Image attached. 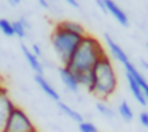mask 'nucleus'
Returning a JSON list of instances; mask_svg holds the SVG:
<instances>
[{
	"label": "nucleus",
	"instance_id": "7",
	"mask_svg": "<svg viewBox=\"0 0 148 132\" xmlns=\"http://www.w3.org/2000/svg\"><path fill=\"white\" fill-rule=\"evenodd\" d=\"M105 8H106V12L108 15H110L119 25L122 26H129V19H128V15L125 13V10L115 2V0H102Z\"/></svg>",
	"mask_w": 148,
	"mask_h": 132
},
{
	"label": "nucleus",
	"instance_id": "11",
	"mask_svg": "<svg viewBox=\"0 0 148 132\" xmlns=\"http://www.w3.org/2000/svg\"><path fill=\"white\" fill-rule=\"evenodd\" d=\"M57 107L61 110V113L62 115H65L67 118H70L73 122H76V123H80V122H83L84 120V116L80 113V112H77L76 109H73L71 106H68L67 103H64V102H57Z\"/></svg>",
	"mask_w": 148,
	"mask_h": 132
},
{
	"label": "nucleus",
	"instance_id": "10",
	"mask_svg": "<svg viewBox=\"0 0 148 132\" xmlns=\"http://www.w3.org/2000/svg\"><path fill=\"white\" fill-rule=\"evenodd\" d=\"M125 77H126V83H128L129 92H131V94L134 96V99L138 102V105H141V106H147V99H145V94H144L141 86H139V84H138V83H136L129 74L125 73Z\"/></svg>",
	"mask_w": 148,
	"mask_h": 132
},
{
	"label": "nucleus",
	"instance_id": "14",
	"mask_svg": "<svg viewBox=\"0 0 148 132\" xmlns=\"http://www.w3.org/2000/svg\"><path fill=\"white\" fill-rule=\"evenodd\" d=\"M118 115L125 120V122H131L134 119V110L131 107V105L126 100H122L118 106Z\"/></svg>",
	"mask_w": 148,
	"mask_h": 132
},
{
	"label": "nucleus",
	"instance_id": "20",
	"mask_svg": "<svg viewBox=\"0 0 148 132\" xmlns=\"http://www.w3.org/2000/svg\"><path fill=\"white\" fill-rule=\"evenodd\" d=\"M38 5H39L41 8H44V9H49V8H51L48 0H38Z\"/></svg>",
	"mask_w": 148,
	"mask_h": 132
},
{
	"label": "nucleus",
	"instance_id": "18",
	"mask_svg": "<svg viewBox=\"0 0 148 132\" xmlns=\"http://www.w3.org/2000/svg\"><path fill=\"white\" fill-rule=\"evenodd\" d=\"M138 120H139V123H141L144 128H148V110H142V112L138 115Z\"/></svg>",
	"mask_w": 148,
	"mask_h": 132
},
{
	"label": "nucleus",
	"instance_id": "8",
	"mask_svg": "<svg viewBox=\"0 0 148 132\" xmlns=\"http://www.w3.org/2000/svg\"><path fill=\"white\" fill-rule=\"evenodd\" d=\"M34 80H35V83L38 84V87L47 94V97H49L52 102H60L61 100V96H60V93H58V90H55V87L47 80V77L45 76H41V74H35L34 76Z\"/></svg>",
	"mask_w": 148,
	"mask_h": 132
},
{
	"label": "nucleus",
	"instance_id": "1",
	"mask_svg": "<svg viewBox=\"0 0 148 132\" xmlns=\"http://www.w3.org/2000/svg\"><path fill=\"white\" fill-rule=\"evenodd\" d=\"M103 55H106V51L100 44V41L87 34L83 36L80 45L77 47L74 55L67 64V67H70L74 73L92 71Z\"/></svg>",
	"mask_w": 148,
	"mask_h": 132
},
{
	"label": "nucleus",
	"instance_id": "5",
	"mask_svg": "<svg viewBox=\"0 0 148 132\" xmlns=\"http://www.w3.org/2000/svg\"><path fill=\"white\" fill-rule=\"evenodd\" d=\"M15 106L16 105L12 102L8 90L0 87V132H5L8 119H9V116H10Z\"/></svg>",
	"mask_w": 148,
	"mask_h": 132
},
{
	"label": "nucleus",
	"instance_id": "12",
	"mask_svg": "<svg viewBox=\"0 0 148 132\" xmlns=\"http://www.w3.org/2000/svg\"><path fill=\"white\" fill-rule=\"evenodd\" d=\"M31 29V23L28 22V19L25 18H19L18 21H13V31H15V36L25 39L28 36V31Z\"/></svg>",
	"mask_w": 148,
	"mask_h": 132
},
{
	"label": "nucleus",
	"instance_id": "3",
	"mask_svg": "<svg viewBox=\"0 0 148 132\" xmlns=\"http://www.w3.org/2000/svg\"><path fill=\"white\" fill-rule=\"evenodd\" d=\"M83 36L68 32L58 25H55L52 34H51V45L61 62V65H67L71 60V57L76 52L77 47L80 45Z\"/></svg>",
	"mask_w": 148,
	"mask_h": 132
},
{
	"label": "nucleus",
	"instance_id": "9",
	"mask_svg": "<svg viewBox=\"0 0 148 132\" xmlns=\"http://www.w3.org/2000/svg\"><path fill=\"white\" fill-rule=\"evenodd\" d=\"M21 49H22V54H23L26 62L29 64V67L34 70V73H35V74L44 76V64H42L41 58H38V57L31 51V48H28V47L23 45V44L21 45Z\"/></svg>",
	"mask_w": 148,
	"mask_h": 132
},
{
	"label": "nucleus",
	"instance_id": "24",
	"mask_svg": "<svg viewBox=\"0 0 148 132\" xmlns=\"http://www.w3.org/2000/svg\"><path fill=\"white\" fill-rule=\"evenodd\" d=\"M147 49H148V44H147Z\"/></svg>",
	"mask_w": 148,
	"mask_h": 132
},
{
	"label": "nucleus",
	"instance_id": "13",
	"mask_svg": "<svg viewBox=\"0 0 148 132\" xmlns=\"http://www.w3.org/2000/svg\"><path fill=\"white\" fill-rule=\"evenodd\" d=\"M57 25H58L60 28L68 31V32H73V34H77V35H82V36L87 35L84 26H83L82 23H79V22H74V21H62V22H58Z\"/></svg>",
	"mask_w": 148,
	"mask_h": 132
},
{
	"label": "nucleus",
	"instance_id": "21",
	"mask_svg": "<svg viewBox=\"0 0 148 132\" xmlns=\"http://www.w3.org/2000/svg\"><path fill=\"white\" fill-rule=\"evenodd\" d=\"M65 2H67V3L70 5V6H73V8H76V9H77V8L80 6V5H79V2H77V0H65Z\"/></svg>",
	"mask_w": 148,
	"mask_h": 132
},
{
	"label": "nucleus",
	"instance_id": "22",
	"mask_svg": "<svg viewBox=\"0 0 148 132\" xmlns=\"http://www.w3.org/2000/svg\"><path fill=\"white\" fill-rule=\"evenodd\" d=\"M141 65H142V68H145V70L148 71V62H147V61H144V60H141Z\"/></svg>",
	"mask_w": 148,
	"mask_h": 132
},
{
	"label": "nucleus",
	"instance_id": "6",
	"mask_svg": "<svg viewBox=\"0 0 148 132\" xmlns=\"http://www.w3.org/2000/svg\"><path fill=\"white\" fill-rule=\"evenodd\" d=\"M58 74H60V79H61V83L65 86V89L74 94H79L80 92V84L77 81V77L74 74V71L67 67V65H61L58 68Z\"/></svg>",
	"mask_w": 148,
	"mask_h": 132
},
{
	"label": "nucleus",
	"instance_id": "4",
	"mask_svg": "<svg viewBox=\"0 0 148 132\" xmlns=\"http://www.w3.org/2000/svg\"><path fill=\"white\" fill-rule=\"evenodd\" d=\"M5 132H38V131L31 118L28 116V113L19 106H15L8 119Z\"/></svg>",
	"mask_w": 148,
	"mask_h": 132
},
{
	"label": "nucleus",
	"instance_id": "23",
	"mask_svg": "<svg viewBox=\"0 0 148 132\" xmlns=\"http://www.w3.org/2000/svg\"><path fill=\"white\" fill-rule=\"evenodd\" d=\"M9 3H10L12 6H18V5L21 3V0H9Z\"/></svg>",
	"mask_w": 148,
	"mask_h": 132
},
{
	"label": "nucleus",
	"instance_id": "15",
	"mask_svg": "<svg viewBox=\"0 0 148 132\" xmlns=\"http://www.w3.org/2000/svg\"><path fill=\"white\" fill-rule=\"evenodd\" d=\"M96 110H97L102 116H105V118H108V119H113V118L116 116L115 110H113L105 100H99V102L96 103Z\"/></svg>",
	"mask_w": 148,
	"mask_h": 132
},
{
	"label": "nucleus",
	"instance_id": "19",
	"mask_svg": "<svg viewBox=\"0 0 148 132\" xmlns=\"http://www.w3.org/2000/svg\"><path fill=\"white\" fill-rule=\"evenodd\" d=\"M31 51L38 57V58H41L42 57V49H41V47L38 45V44H32V47H31Z\"/></svg>",
	"mask_w": 148,
	"mask_h": 132
},
{
	"label": "nucleus",
	"instance_id": "17",
	"mask_svg": "<svg viewBox=\"0 0 148 132\" xmlns=\"http://www.w3.org/2000/svg\"><path fill=\"white\" fill-rule=\"evenodd\" d=\"M77 128H79V132H99L97 126H96L93 122L86 120V119H84L83 122L77 123Z\"/></svg>",
	"mask_w": 148,
	"mask_h": 132
},
{
	"label": "nucleus",
	"instance_id": "2",
	"mask_svg": "<svg viewBox=\"0 0 148 132\" xmlns=\"http://www.w3.org/2000/svg\"><path fill=\"white\" fill-rule=\"evenodd\" d=\"M118 87V77L112 64L110 57L106 54L103 55L97 64L93 67V92L96 97L100 100H106L116 92Z\"/></svg>",
	"mask_w": 148,
	"mask_h": 132
},
{
	"label": "nucleus",
	"instance_id": "16",
	"mask_svg": "<svg viewBox=\"0 0 148 132\" xmlns=\"http://www.w3.org/2000/svg\"><path fill=\"white\" fill-rule=\"evenodd\" d=\"M0 32H2L5 36H15V31H13V22L9 21V19H5L2 18L0 19Z\"/></svg>",
	"mask_w": 148,
	"mask_h": 132
}]
</instances>
